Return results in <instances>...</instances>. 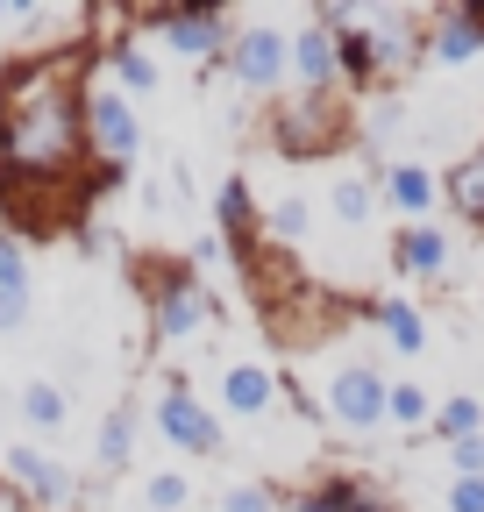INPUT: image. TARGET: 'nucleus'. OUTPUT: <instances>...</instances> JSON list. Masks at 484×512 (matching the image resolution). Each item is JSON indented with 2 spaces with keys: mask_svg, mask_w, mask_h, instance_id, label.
I'll use <instances>...</instances> for the list:
<instances>
[{
  "mask_svg": "<svg viewBox=\"0 0 484 512\" xmlns=\"http://www.w3.org/2000/svg\"><path fill=\"white\" fill-rule=\"evenodd\" d=\"M86 72V43L15 50L0 64V214L15 221V235L72 228L100 185L86 157Z\"/></svg>",
  "mask_w": 484,
  "mask_h": 512,
  "instance_id": "nucleus-1",
  "label": "nucleus"
},
{
  "mask_svg": "<svg viewBox=\"0 0 484 512\" xmlns=\"http://www.w3.org/2000/svg\"><path fill=\"white\" fill-rule=\"evenodd\" d=\"M136 292H143V306H150V335L164 342V349H178V342H200L207 328H214V285L186 264V256H136Z\"/></svg>",
  "mask_w": 484,
  "mask_h": 512,
  "instance_id": "nucleus-2",
  "label": "nucleus"
},
{
  "mask_svg": "<svg viewBox=\"0 0 484 512\" xmlns=\"http://www.w3.org/2000/svg\"><path fill=\"white\" fill-rule=\"evenodd\" d=\"M264 136L278 157H342L356 143V100L349 93H285L271 114H264Z\"/></svg>",
  "mask_w": 484,
  "mask_h": 512,
  "instance_id": "nucleus-3",
  "label": "nucleus"
},
{
  "mask_svg": "<svg viewBox=\"0 0 484 512\" xmlns=\"http://www.w3.org/2000/svg\"><path fill=\"white\" fill-rule=\"evenodd\" d=\"M86 157H93L100 185H114L121 171H136V157H143L136 100L100 72V57H93V72H86Z\"/></svg>",
  "mask_w": 484,
  "mask_h": 512,
  "instance_id": "nucleus-4",
  "label": "nucleus"
},
{
  "mask_svg": "<svg viewBox=\"0 0 484 512\" xmlns=\"http://www.w3.org/2000/svg\"><path fill=\"white\" fill-rule=\"evenodd\" d=\"M150 420H157V434L178 448V456H200V463H214L221 448H228V427H221V413H214L207 399H193V384H186V377H164V384H157V399H150Z\"/></svg>",
  "mask_w": 484,
  "mask_h": 512,
  "instance_id": "nucleus-5",
  "label": "nucleus"
},
{
  "mask_svg": "<svg viewBox=\"0 0 484 512\" xmlns=\"http://www.w3.org/2000/svg\"><path fill=\"white\" fill-rule=\"evenodd\" d=\"M385 392H392V377H378V363H335V377L321 384V420L342 427V434H378L385 427Z\"/></svg>",
  "mask_w": 484,
  "mask_h": 512,
  "instance_id": "nucleus-6",
  "label": "nucleus"
},
{
  "mask_svg": "<svg viewBox=\"0 0 484 512\" xmlns=\"http://www.w3.org/2000/svg\"><path fill=\"white\" fill-rule=\"evenodd\" d=\"M0 477H8L36 512H79L86 484L72 477V463H57L43 441H15V448H0Z\"/></svg>",
  "mask_w": 484,
  "mask_h": 512,
  "instance_id": "nucleus-7",
  "label": "nucleus"
},
{
  "mask_svg": "<svg viewBox=\"0 0 484 512\" xmlns=\"http://www.w3.org/2000/svg\"><path fill=\"white\" fill-rule=\"evenodd\" d=\"M363 43H371V79L399 86L428 57V15L420 8H363Z\"/></svg>",
  "mask_w": 484,
  "mask_h": 512,
  "instance_id": "nucleus-8",
  "label": "nucleus"
},
{
  "mask_svg": "<svg viewBox=\"0 0 484 512\" xmlns=\"http://www.w3.org/2000/svg\"><path fill=\"white\" fill-rule=\"evenodd\" d=\"M285 64H292V36H285L278 22H250V29H235L221 72H228L242 93H278V86H285Z\"/></svg>",
  "mask_w": 484,
  "mask_h": 512,
  "instance_id": "nucleus-9",
  "label": "nucleus"
},
{
  "mask_svg": "<svg viewBox=\"0 0 484 512\" xmlns=\"http://www.w3.org/2000/svg\"><path fill=\"white\" fill-rule=\"evenodd\" d=\"M143 29H157L178 57H193V64H221L228 43H235V22L221 8H150Z\"/></svg>",
  "mask_w": 484,
  "mask_h": 512,
  "instance_id": "nucleus-10",
  "label": "nucleus"
},
{
  "mask_svg": "<svg viewBox=\"0 0 484 512\" xmlns=\"http://www.w3.org/2000/svg\"><path fill=\"white\" fill-rule=\"evenodd\" d=\"M378 200L406 221H428L442 207V171H428L420 157H392V164H378Z\"/></svg>",
  "mask_w": 484,
  "mask_h": 512,
  "instance_id": "nucleus-11",
  "label": "nucleus"
},
{
  "mask_svg": "<svg viewBox=\"0 0 484 512\" xmlns=\"http://www.w3.org/2000/svg\"><path fill=\"white\" fill-rule=\"evenodd\" d=\"M392 264H399V278H420V285L449 278V271H456L449 228H435V221H406V228L392 235Z\"/></svg>",
  "mask_w": 484,
  "mask_h": 512,
  "instance_id": "nucleus-12",
  "label": "nucleus"
},
{
  "mask_svg": "<svg viewBox=\"0 0 484 512\" xmlns=\"http://www.w3.org/2000/svg\"><path fill=\"white\" fill-rule=\"evenodd\" d=\"M278 399H285L278 370H264V363H228V370H221V413H228V420L257 427Z\"/></svg>",
  "mask_w": 484,
  "mask_h": 512,
  "instance_id": "nucleus-13",
  "label": "nucleus"
},
{
  "mask_svg": "<svg viewBox=\"0 0 484 512\" xmlns=\"http://www.w3.org/2000/svg\"><path fill=\"white\" fill-rule=\"evenodd\" d=\"M484 50V0H456V8L428 15V64H470Z\"/></svg>",
  "mask_w": 484,
  "mask_h": 512,
  "instance_id": "nucleus-14",
  "label": "nucleus"
},
{
  "mask_svg": "<svg viewBox=\"0 0 484 512\" xmlns=\"http://www.w3.org/2000/svg\"><path fill=\"white\" fill-rule=\"evenodd\" d=\"M285 79L299 93H342V64H335V36L321 22H299L292 36V64H285Z\"/></svg>",
  "mask_w": 484,
  "mask_h": 512,
  "instance_id": "nucleus-15",
  "label": "nucleus"
},
{
  "mask_svg": "<svg viewBox=\"0 0 484 512\" xmlns=\"http://www.w3.org/2000/svg\"><path fill=\"white\" fill-rule=\"evenodd\" d=\"M285 512H392V498H385L378 484L349 477V470H328V477H314L307 491H299Z\"/></svg>",
  "mask_w": 484,
  "mask_h": 512,
  "instance_id": "nucleus-16",
  "label": "nucleus"
},
{
  "mask_svg": "<svg viewBox=\"0 0 484 512\" xmlns=\"http://www.w3.org/2000/svg\"><path fill=\"white\" fill-rule=\"evenodd\" d=\"M93 57H100V72H107L121 93H129V100H150V93H157V79H164V72H157V57L136 43V22H129V36H114V43H107V50H93Z\"/></svg>",
  "mask_w": 484,
  "mask_h": 512,
  "instance_id": "nucleus-17",
  "label": "nucleus"
},
{
  "mask_svg": "<svg viewBox=\"0 0 484 512\" xmlns=\"http://www.w3.org/2000/svg\"><path fill=\"white\" fill-rule=\"evenodd\" d=\"M214 214H221V242H228V256L242 264V256L257 249V200H250V185H242V178H221Z\"/></svg>",
  "mask_w": 484,
  "mask_h": 512,
  "instance_id": "nucleus-18",
  "label": "nucleus"
},
{
  "mask_svg": "<svg viewBox=\"0 0 484 512\" xmlns=\"http://www.w3.org/2000/svg\"><path fill=\"white\" fill-rule=\"evenodd\" d=\"M363 313L378 320L385 349H399V356H420V349H428V313H420L413 299H399V292H392V299H371Z\"/></svg>",
  "mask_w": 484,
  "mask_h": 512,
  "instance_id": "nucleus-19",
  "label": "nucleus"
},
{
  "mask_svg": "<svg viewBox=\"0 0 484 512\" xmlns=\"http://www.w3.org/2000/svg\"><path fill=\"white\" fill-rule=\"evenodd\" d=\"M442 207H456L470 228H484V143H477L463 164L442 171Z\"/></svg>",
  "mask_w": 484,
  "mask_h": 512,
  "instance_id": "nucleus-20",
  "label": "nucleus"
},
{
  "mask_svg": "<svg viewBox=\"0 0 484 512\" xmlns=\"http://www.w3.org/2000/svg\"><path fill=\"white\" fill-rule=\"evenodd\" d=\"M136 406L121 399V406H107V420H100V434H93V463L114 477V470H129V456H136Z\"/></svg>",
  "mask_w": 484,
  "mask_h": 512,
  "instance_id": "nucleus-21",
  "label": "nucleus"
},
{
  "mask_svg": "<svg viewBox=\"0 0 484 512\" xmlns=\"http://www.w3.org/2000/svg\"><path fill=\"white\" fill-rule=\"evenodd\" d=\"M328 207H335V221H342V228H371V221H378V207H385V200H378V178L342 171V178H335V192H328Z\"/></svg>",
  "mask_w": 484,
  "mask_h": 512,
  "instance_id": "nucleus-22",
  "label": "nucleus"
},
{
  "mask_svg": "<svg viewBox=\"0 0 484 512\" xmlns=\"http://www.w3.org/2000/svg\"><path fill=\"white\" fill-rule=\"evenodd\" d=\"M15 413L36 427V434H57V427H65L72 420V406H65V392H57V384L50 377H29L22 384V399H15Z\"/></svg>",
  "mask_w": 484,
  "mask_h": 512,
  "instance_id": "nucleus-23",
  "label": "nucleus"
},
{
  "mask_svg": "<svg viewBox=\"0 0 484 512\" xmlns=\"http://www.w3.org/2000/svg\"><path fill=\"white\" fill-rule=\"evenodd\" d=\"M385 427H406V434H420V427H435V392L428 384H392L385 392Z\"/></svg>",
  "mask_w": 484,
  "mask_h": 512,
  "instance_id": "nucleus-24",
  "label": "nucleus"
},
{
  "mask_svg": "<svg viewBox=\"0 0 484 512\" xmlns=\"http://www.w3.org/2000/svg\"><path fill=\"white\" fill-rule=\"evenodd\" d=\"M264 235H271V249H292V242H307V228H314V207H307V192H285V200L257 221Z\"/></svg>",
  "mask_w": 484,
  "mask_h": 512,
  "instance_id": "nucleus-25",
  "label": "nucleus"
},
{
  "mask_svg": "<svg viewBox=\"0 0 484 512\" xmlns=\"http://www.w3.org/2000/svg\"><path fill=\"white\" fill-rule=\"evenodd\" d=\"M435 434L456 448V441H470V434H484V399H470V392H456V399H442L435 406Z\"/></svg>",
  "mask_w": 484,
  "mask_h": 512,
  "instance_id": "nucleus-26",
  "label": "nucleus"
},
{
  "mask_svg": "<svg viewBox=\"0 0 484 512\" xmlns=\"http://www.w3.org/2000/svg\"><path fill=\"white\" fill-rule=\"evenodd\" d=\"M143 505H150V512H193V477H186V470H157V477L143 484Z\"/></svg>",
  "mask_w": 484,
  "mask_h": 512,
  "instance_id": "nucleus-27",
  "label": "nucleus"
},
{
  "mask_svg": "<svg viewBox=\"0 0 484 512\" xmlns=\"http://www.w3.org/2000/svg\"><path fill=\"white\" fill-rule=\"evenodd\" d=\"M8 285H29V249H22L15 228H0V292Z\"/></svg>",
  "mask_w": 484,
  "mask_h": 512,
  "instance_id": "nucleus-28",
  "label": "nucleus"
},
{
  "mask_svg": "<svg viewBox=\"0 0 484 512\" xmlns=\"http://www.w3.org/2000/svg\"><path fill=\"white\" fill-rule=\"evenodd\" d=\"M221 512H278V491L271 484H228L221 491Z\"/></svg>",
  "mask_w": 484,
  "mask_h": 512,
  "instance_id": "nucleus-29",
  "label": "nucleus"
},
{
  "mask_svg": "<svg viewBox=\"0 0 484 512\" xmlns=\"http://www.w3.org/2000/svg\"><path fill=\"white\" fill-rule=\"evenodd\" d=\"M449 470H456V477H484V434H470V441L449 448Z\"/></svg>",
  "mask_w": 484,
  "mask_h": 512,
  "instance_id": "nucleus-30",
  "label": "nucleus"
},
{
  "mask_svg": "<svg viewBox=\"0 0 484 512\" xmlns=\"http://www.w3.org/2000/svg\"><path fill=\"white\" fill-rule=\"evenodd\" d=\"M22 320H29V285H8L0 292V335H15Z\"/></svg>",
  "mask_w": 484,
  "mask_h": 512,
  "instance_id": "nucleus-31",
  "label": "nucleus"
},
{
  "mask_svg": "<svg viewBox=\"0 0 484 512\" xmlns=\"http://www.w3.org/2000/svg\"><path fill=\"white\" fill-rule=\"evenodd\" d=\"M449 512H484V477H456L449 484Z\"/></svg>",
  "mask_w": 484,
  "mask_h": 512,
  "instance_id": "nucleus-32",
  "label": "nucleus"
},
{
  "mask_svg": "<svg viewBox=\"0 0 484 512\" xmlns=\"http://www.w3.org/2000/svg\"><path fill=\"white\" fill-rule=\"evenodd\" d=\"M221 256H228V242H221V235H200V242H193V271H200V264H221Z\"/></svg>",
  "mask_w": 484,
  "mask_h": 512,
  "instance_id": "nucleus-33",
  "label": "nucleus"
},
{
  "mask_svg": "<svg viewBox=\"0 0 484 512\" xmlns=\"http://www.w3.org/2000/svg\"><path fill=\"white\" fill-rule=\"evenodd\" d=\"M0 512H36V505H29V498H22V491H15L8 477H0Z\"/></svg>",
  "mask_w": 484,
  "mask_h": 512,
  "instance_id": "nucleus-34",
  "label": "nucleus"
},
{
  "mask_svg": "<svg viewBox=\"0 0 484 512\" xmlns=\"http://www.w3.org/2000/svg\"><path fill=\"white\" fill-rule=\"evenodd\" d=\"M15 29V0H0V36H8Z\"/></svg>",
  "mask_w": 484,
  "mask_h": 512,
  "instance_id": "nucleus-35",
  "label": "nucleus"
}]
</instances>
